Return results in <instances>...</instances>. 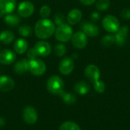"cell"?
Returning <instances> with one entry per match:
<instances>
[{
    "label": "cell",
    "instance_id": "6da1fadb",
    "mask_svg": "<svg viewBox=\"0 0 130 130\" xmlns=\"http://www.w3.org/2000/svg\"><path fill=\"white\" fill-rule=\"evenodd\" d=\"M55 24L48 18L40 19L34 27V33L40 39L50 38L55 33Z\"/></svg>",
    "mask_w": 130,
    "mask_h": 130
},
{
    "label": "cell",
    "instance_id": "7a4b0ae2",
    "mask_svg": "<svg viewBox=\"0 0 130 130\" xmlns=\"http://www.w3.org/2000/svg\"><path fill=\"white\" fill-rule=\"evenodd\" d=\"M46 89L52 94L60 95L64 91V83L62 79L57 75L50 77L46 82Z\"/></svg>",
    "mask_w": 130,
    "mask_h": 130
},
{
    "label": "cell",
    "instance_id": "3957f363",
    "mask_svg": "<svg viewBox=\"0 0 130 130\" xmlns=\"http://www.w3.org/2000/svg\"><path fill=\"white\" fill-rule=\"evenodd\" d=\"M72 34L73 31L72 27L66 23L59 25L57 28L55 30V37L56 40L61 42L69 41L71 39Z\"/></svg>",
    "mask_w": 130,
    "mask_h": 130
},
{
    "label": "cell",
    "instance_id": "277c9868",
    "mask_svg": "<svg viewBox=\"0 0 130 130\" xmlns=\"http://www.w3.org/2000/svg\"><path fill=\"white\" fill-rule=\"evenodd\" d=\"M102 25L107 31L110 33H116L120 28V21L117 18L111 15H107L104 18Z\"/></svg>",
    "mask_w": 130,
    "mask_h": 130
},
{
    "label": "cell",
    "instance_id": "5b68a950",
    "mask_svg": "<svg viewBox=\"0 0 130 130\" xmlns=\"http://www.w3.org/2000/svg\"><path fill=\"white\" fill-rule=\"evenodd\" d=\"M46 70L45 63L39 59L29 61V71L34 76L43 75Z\"/></svg>",
    "mask_w": 130,
    "mask_h": 130
},
{
    "label": "cell",
    "instance_id": "8992f818",
    "mask_svg": "<svg viewBox=\"0 0 130 130\" xmlns=\"http://www.w3.org/2000/svg\"><path fill=\"white\" fill-rule=\"evenodd\" d=\"M71 40L73 46L78 49H82L85 48L88 44L87 35L83 31H77L74 33L71 38Z\"/></svg>",
    "mask_w": 130,
    "mask_h": 130
},
{
    "label": "cell",
    "instance_id": "52a82bcc",
    "mask_svg": "<svg viewBox=\"0 0 130 130\" xmlns=\"http://www.w3.org/2000/svg\"><path fill=\"white\" fill-rule=\"evenodd\" d=\"M34 11V5L29 1L21 2L18 7V13L22 18H28L33 15Z\"/></svg>",
    "mask_w": 130,
    "mask_h": 130
},
{
    "label": "cell",
    "instance_id": "ba28073f",
    "mask_svg": "<svg viewBox=\"0 0 130 130\" xmlns=\"http://www.w3.org/2000/svg\"><path fill=\"white\" fill-rule=\"evenodd\" d=\"M85 77L92 83L99 80L101 77V71L98 66L94 64H89L85 69Z\"/></svg>",
    "mask_w": 130,
    "mask_h": 130
},
{
    "label": "cell",
    "instance_id": "9c48e42d",
    "mask_svg": "<svg viewBox=\"0 0 130 130\" xmlns=\"http://www.w3.org/2000/svg\"><path fill=\"white\" fill-rule=\"evenodd\" d=\"M34 48L35 49L38 57H46L51 53L52 51V48L50 43L43 41L37 42Z\"/></svg>",
    "mask_w": 130,
    "mask_h": 130
},
{
    "label": "cell",
    "instance_id": "30bf717a",
    "mask_svg": "<svg viewBox=\"0 0 130 130\" xmlns=\"http://www.w3.org/2000/svg\"><path fill=\"white\" fill-rule=\"evenodd\" d=\"M23 119L28 124H34L38 119L37 110L31 106H27L23 112Z\"/></svg>",
    "mask_w": 130,
    "mask_h": 130
},
{
    "label": "cell",
    "instance_id": "8fae6325",
    "mask_svg": "<svg viewBox=\"0 0 130 130\" xmlns=\"http://www.w3.org/2000/svg\"><path fill=\"white\" fill-rule=\"evenodd\" d=\"M128 34H129V28L127 26H123L120 28L115 34L116 44L120 47L125 45L128 40Z\"/></svg>",
    "mask_w": 130,
    "mask_h": 130
},
{
    "label": "cell",
    "instance_id": "7c38bea8",
    "mask_svg": "<svg viewBox=\"0 0 130 130\" xmlns=\"http://www.w3.org/2000/svg\"><path fill=\"white\" fill-rule=\"evenodd\" d=\"M16 59V54L10 49H3L0 51V64L3 65H10Z\"/></svg>",
    "mask_w": 130,
    "mask_h": 130
},
{
    "label": "cell",
    "instance_id": "4fadbf2b",
    "mask_svg": "<svg viewBox=\"0 0 130 130\" xmlns=\"http://www.w3.org/2000/svg\"><path fill=\"white\" fill-rule=\"evenodd\" d=\"M75 67L74 61L70 57H66L61 61L59 65V70L63 75H69L70 74Z\"/></svg>",
    "mask_w": 130,
    "mask_h": 130
},
{
    "label": "cell",
    "instance_id": "5bb4252c",
    "mask_svg": "<svg viewBox=\"0 0 130 130\" xmlns=\"http://www.w3.org/2000/svg\"><path fill=\"white\" fill-rule=\"evenodd\" d=\"M16 6V0H0V11L4 15L12 13Z\"/></svg>",
    "mask_w": 130,
    "mask_h": 130
},
{
    "label": "cell",
    "instance_id": "9a60e30c",
    "mask_svg": "<svg viewBox=\"0 0 130 130\" xmlns=\"http://www.w3.org/2000/svg\"><path fill=\"white\" fill-rule=\"evenodd\" d=\"M82 31L89 37H96L99 34V28L98 27L92 23L89 22H84L82 25Z\"/></svg>",
    "mask_w": 130,
    "mask_h": 130
},
{
    "label": "cell",
    "instance_id": "2e32d148",
    "mask_svg": "<svg viewBox=\"0 0 130 130\" xmlns=\"http://www.w3.org/2000/svg\"><path fill=\"white\" fill-rule=\"evenodd\" d=\"M14 87V82L12 78L8 76L0 77V90L2 92H9Z\"/></svg>",
    "mask_w": 130,
    "mask_h": 130
},
{
    "label": "cell",
    "instance_id": "e0dca14e",
    "mask_svg": "<svg viewBox=\"0 0 130 130\" xmlns=\"http://www.w3.org/2000/svg\"><path fill=\"white\" fill-rule=\"evenodd\" d=\"M82 18V11L78 8H74L71 10L67 15V21L71 25H75L78 24Z\"/></svg>",
    "mask_w": 130,
    "mask_h": 130
},
{
    "label": "cell",
    "instance_id": "ac0fdd59",
    "mask_svg": "<svg viewBox=\"0 0 130 130\" xmlns=\"http://www.w3.org/2000/svg\"><path fill=\"white\" fill-rule=\"evenodd\" d=\"M29 70V61L21 59L17 61L14 66V71L18 75H21Z\"/></svg>",
    "mask_w": 130,
    "mask_h": 130
},
{
    "label": "cell",
    "instance_id": "d6986e66",
    "mask_svg": "<svg viewBox=\"0 0 130 130\" xmlns=\"http://www.w3.org/2000/svg\"><path fill=\"white\" fill-rule=\"evenodd\" d=\"M14 50L18 54H24L28 48V43L24 38H19L16 40L14 44Z\"/></svg>",
    "mask_w": 130,
    "mask_h": 130
},
{
    "label": "cell",
    "instance_id": "ffe728a7",
    "mask_svg": "<svg viewBox=\"0 0 130 130\" xmlns=\"http://www.w3.org/2000/svg\"><path fill=\"white\" fill-rule=\"evenodd\" d=\"M74 90L80 95H85L89 92L90 86L85 81H79L75 84Z\"/></svg>",
    "mask_w": 130,
    "mask_h": 130
},
{
    "label": "cell",
    "instance_id": "44dd1931",
    "mask_svg": "<svg viewBox=\"0 0 130 130\" xmlns=\"http://www.w3.org/2000/svg\"><path fill=\"white\" fill-rule=\"evenodd\" d=\"M4 21L9 27H15L18 25L19 23L21 22V19L18 17V15L11 13L7 14L4 18Z\"/></svg>",
    "mask_w": 130,
    "mask_h": 130
},
{
    "label": "cell",
    "instance_id": "7402d4cb",
    "mask_svg": "<svg viewBox=\"0 0 130 130\" xmlns=\"http://www.w3.org/2000/svg\"><path fill=\"white\" fill-rule=\"evenodd\" d=\"M14 39V35L10 31H2L0 33V41L4 44H10Z\"/></svg>",
    "mask_w": 130,
    "mask_h": 130
},
{
    "label": "cell",
    "instance_id": "603a6c76",
    "mask_svg": "<svg viewBox=\"0 0 130 130\" xmlns=\"http://www.w3.org/2000/svg\"><path fill=\"white\" fill-rule=\"evenodd\" d=\"M59 96L62 97L63 102L67 105H73L75 103L77 100L75 95L72 93H66L63 91Z\"/></svg>",
    "mask_w": 130,
    "mask_h": 130
},
{
    "label": "cell",
    "instance_id": "cb8c5ba5",
    "mask_svg": "<svg viewBox=\"0 0 130 130\" xmlns=\"http://www.w3.org/2000/svg\"><path fill=\"white\" fill-rule=\"evenodd\" d=\"M32 28L28 25H22L18 28V32L22 37H29L32 34Z\"/></svg>",
    "mask_w": 130,
    "mask_h": 130
},
{
    "label": "cell",
    "instance_id": "d4e9b609",
    "mask_svg": "<svg viewBox=\"0 0 130 130\" xmlns=\"http://www.w3.org/2000/svg\"><path fill=\"white\" fill-rule=\"evenodd\" d=\"M59 130H81V128L75 123L67 121V122L63 123L60 126Z\"/></svg>",
    "mask_w": 130,
    "mask_h": 130
},
{
    "label": "cell",
    "instance_id": "484cf974",
    "mask_svg": "<svg viewBox=\"0 0 130 130\" xmlns=\"http://www.w3.org/2000/svg\"><path fill=\"white\" fill-rule=\"evenodd\" d=\"M67 49L65 44L59 43L56 44L54 47V53L57 57H62L66 54Z\"/></svg>",
    "mask_w": 130,
    "mask_h": 130
},
{
    "label": "cell",
    "instance_id": "4316f807",
    "mask_svg": "<svg viewBox=\"0 0 130 130\" xmlns=\"http://www.w3.org/2000/svg\"><path fill=\"white\" fill-rule=\"evenodd\" d=\"M114 43H115V36L112 34H107L104 36L101 39V44L105 47H110Z\"/></svg>",
    "mask_w": 130,
    "mask_h": 130
},
{
    "label": "cell",
    "instance_id": "83f0119b",
    "mask_svg": "<svg viewBox=\"0 0 130 130\" xmlns=\"http://www.w3.org/2000/svg\"><path fill=\"white\" fill-rule=\"evenodd\" d=\"M110 5V0H98L96 2V8L99 11H105Z\"/></svg>",
    "mask_w": 130,
    "mask_h": 130
},
{
    "label": "cell",
    "instance_id": "f1b7e54d",
    "mask_svg": "<svg viewBox=\"0 0 130 130\" xmlns=\"http://www.w3.org/2000/svg\"><path fill=\"white\" fill-rule=\"evenodd\" d=\"M93 84H94V90H95L98 93H102L104 92L105 88H106V86H105V84H104L103 81H100V80H98L94 82Z\"/></svg>",
    "mask_w": 130,
    "mask_h": 130
},
{
    "label": "cell",
    "instance_id": "f546056e",
    "mask_svg": "<svg viewBox=\"0 0 130 130\" xmlns=\"http://www.w3.org/2000/svg\"><path fill=\"white\" fill-rule=\"evenodd\" d=\"M51 13V9L48 5H43L40 9V15L43 18H47Z\"/></svg>",
    "mask_w": 130,
    "mask_h": 130
},
{
    "label": "cell",
    "instance_id": "4dcf8cb0",
    "mask_svg": "<svg viewBox=\"0 0 130 130\" xmlns=\"http://www.w3.org/2000/svg\"><path fill=\"white\" fill-rule=\"evenodd\" d=\"M66 23V18L63 14L62 13H57L54 15V24L57 26L61 25L62 24Z\"/></svg>",
    "mask_w": 130,
    "mask_h": 130
},
{
    "label": "cell",
    "instance_id": "1f68e13d",
    "mask_svg": "<svg viewBox=\"0 0 130 130\" xmlns=\"http://www.w3.org/2000/svg\"><path fill=\"white\" fill-rule=\"evenodd\" d=\"M27 57H28L30 60L37 59V57H38V55H37V52H36V51H35V49H34V48H30V49L27 51Z\"/></svg>",
    "mask_w": 130,
    "mask_h": 130
},
{
    "label": "cell",
    "instance_id": "d6a6232c",
    "mask_svg": "<svg viewBox=\"0 0 130 130\" xmlns=\"http://www.w3.org/2000/svg\"><path fill=\"white\" fill-rule=\"evenodd\" d=\"M121 17L125 20H129L130 19V9L129 8H125L121 11L120 14Z\"/></svg>",
    "mask_w": 130,
    "mask_h": 130
},
{
    "label": "cell",
    "instance_id": "836d02e7",
    "mask_svg": "<svg viewBox=\"0 0 130 130\" xmlns=\"http://www.w3.org/2000/svg\"><path fill=\"white\" fill-rule=\"evenodd\" d=\"M90 18H91V20L93 22H97V21H99V19H100V18H101V15H100V14H99L98 12L94 11V12L91 13Z\"/></svg>",
    "mask_w": 130,
    "mask_h": 130
},
{
    "label": "cell",
    "instance_id": "e575fe53",
    "mask_svg": "<svg viewBox=\"0 0 130 130\" xmlns=\"http://www.w3.org/2000/svg\"><path fill=\"white\" fill-rule=\"evenodd\" d=\"M80 2L85 5H91L95 2L96 0H79Z\"/></svg>",
    "mask_w": 130,
    "mask_h": 130
},
{
    "label": "cell",
    "instance_id": "d590c367",
    "mask_svg": "<svg viewBox=\"0 0 130 130\" xmlns=\"http://www.w3.org/2000/svg\"><path fill=\"white\" fill-rule=\"evenodd\" d=\"M5 124V120L2 117H0V128L3 127Z\"/></svg>",
    "mask_w": 130,
    "mask_h": 130
}]
</instances>
